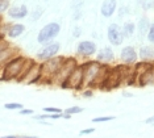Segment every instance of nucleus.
I'll list each match as a JSON object with an SVG mask.
<instances>
[{
    "label": "nucleus",
    "instance_id": "nucleus-1",
    "mask_svg": "<svg viewBox=\"0 0 154 138\" xmlns=\"http://www.w3.org/2000/svg\"><path fill=\"white\" fill-rule=\"evenodd\" d=\"M63 59H65V57L57 55V57H53V58H50V59H46V61H44V62H40L41 75H42L41 83L49 84V86L53 84V79H54V76L57 75L59 66L62 65Z\"/></svg>",
    "mask_w": 154,
    "mask_h": 138
},
{
    "label": "nucleus",
    "instance_id": "nucleus-2",
    "mask_svg": "<svg viewBox=\"0 0 154 138\" xmlns=\"http://www.w3.org/2000/svg\"><path fill=\"white\" fill-rule=\"evenodd\" d=\"M25 58L26 57L19 54L7 63L3 67L2 72H0V82H12V80H16V78L20 74V70H21V67L24 65Z\"/></svg>",
    "mask_w": 154,
    "mask_h": 138
},
{
    "label": "nucleus",
    "instance_id": "nucleus-3",
    "mask_svg": "<svg viewBox=\"0 0 154 138\" xmlns=\"http://www.w3.org/2000/svg\"><path fill=\"white\" fill-rule=\"evenodd\" d=\"M83 74H85V62L79 63L76 69L59 87L63 90H74L78 92L83 91Z\"/></svg>",
    "mask_w": 154,
    "mask_h": 138
},
{
    "label": "nucleus",
    "instance_id": "nucleus-4",
    "mask_svg": "<svg viewBox=\"0 0 154 138\" xmlns=\"http://www.w3.org/2000/svg\"><path fill=\"white\" fill-rule=\"evenodd\" d=\"M78 65H79V61L75 58V57H65L62 65L59 66V70H58L57 75H55L54 79H53V84L61 86V84L70 76V74L76 69V66Z\"/></svg>",
    "mask_w": 154,
    "mask_h": 138
},
{
    "label": "nucleus",
    "instance_id": "nucleus-5",
    "mask_svg": "<svg viewBox=\"0 0 154 138\" xmlns=\"http://www.w3.org/2000/svg\"><path fill=\"white\" fill-rule=\"evenodd\" d=\"M61 32V25L58 23H49L44 28H41V30L38 32L37 36V42L40 45H49L54 41V38L59 34Z\"/></svg>",
    "mask_w": 154,
    "mask_h": 138
},
{
    "label": "nucleus",
    "instance_id": "nucleus-6",
    "mask_svg": "<svg viewBox=\"0 0 154 138\" xmlns=\"http://www.w3.org/2000/svg\"><path fill=\"white\" fill-rule=\"evenodd\" d=\"M101 67V63L97 62L96 59H88L85 62V74H83V90L88 88L92 83V80L95 79L96 74L99 72Z\"/></svg>",
    "mask_w": 154,
    "mask_h": 138
},
{
    "label": "nucleus",
    "instance_id": "nucleus-7",
    "mask_svg": "<svg viewBox=\"0 0 154 138\" xmlns=\"http://www.w3.org/2000/svg\"><path fill=\"white\" fill-rule=\"evenodd\" d=\"M120 86H122L120 72H119V70L116 69V66L111 67L109 72H108V75L106 78V80H104L103 86L100 87V90L101 91H112V90H115V88H119Z\"/></svg>",
    "mask_w": 154,
    "mask_h": 138
},
{
    "label": "nucleus",
    "instance_id": "nucleus-8",
    "mask_svg": "<svg viewBox=\"0 0 154 138\" xmlns=\"http://www.w3.org/2000/svg\"><path fill=\"white\" fill-rule=\"evenodd\" d=\"M59 50H61V45L58 42H51L49 45H45L40 50L37 51V59L40 62H44L46 59H50L53 57H57Z\"/></svg>",
    "mask_w": 154,
    "mask_h": 138
},
{
    "label": "nucleus",
    "instance_id": "nucleus-9",
    "mask_svg": "<svg viewBox=\"0 0 154 138\" xmlns=\"http://www.w3.org/2000/svg\"><path fill=\"white\" fill-rule=\"evenodd\" d=\"M97 53V46L94 41H80L76 46V54L82 58H91V57L96 55Z\"/></svg>",
    "mask_w": 154,
    "mask_h": 138
},
{
    "label": "nucleus",
    "instance_id": "nucleus-10",
    "mask_svg": "<svg viewBox=\"0 0 154 138\" xmlns=\"http://www.w3.org/2000/svg\"><path fill=\"white\" fill-rule=\"evenodd\" d=\"M107 38L111 45L120 46L122 44V41L125 40L124 36H122L121 26L119 25V24H111L107 29Z\"/></svg>",
    "mask_w": 154,
    "mask_h": 138
},
{
    "label": "nucleus",
    "instance_id": "nucleus-11",
    "mask_svg": "<svg viewBox=\"0 0 154 138\" xmlns=\"http://www.w3.org/2000/svg\"><path fill=\"white\" fill-rule=\"evenodd\" d=\"M120 59H121V63H124V65L133 66L136 62L138 61V53L131 45L124 46L120 51Z\"/></svg>",
    "mask_w": 154,
    "mask_h": 138
},
{
    "label": "nucleus",
    "instance_id": "nucleus-12",
    "mask_svg": "<svg viewBox=\"0 0 154 138\" xmlns=\"http://www.w3.org/2000/svg\"><path fill=\"white\" fill-rule=\"evenodd\" d=\"M19 54H21V53H20V49L16 48V46H12V45H9L8 48H5L4 50L0 53V72H2L3 67H4L7 63L11 61V59L15 58V57H17Z\"/></svg>",
    "mask_w": 154,
    "mask_h": 138
},
{
    "label": "nucleus",
    "instance_id": "nucleus-13",
    "mask_svg": "<svg viewBox=\"0 0 154 138\" xmlns=\"http://www.w3.org/2000/svg\"><path fill=\"white\" fill-rule=\"evenodd\" d=\"M41 79H42V75H41V66H40V63L38 62H36L34 63V66L29 70V72L26 74V76L24 78L23 83L32 86V84L41 83Z\"/></svg>",
    "mask_w": 154,
    "mask_h": 138
},
{
    "label": "nucleus",
    "instance_id": "nucleus-14",
    "mask_svg": "<svg viewBox=\"0 0 154 138\" xmlns=\"http://www.w3.org/2000/svg\"><path fill=\"white\" fill-rule=\"evenodd\" d=\"M111 67H112L111 65H103V63H101V67H100L99 72L96 74L95 79L92 80V83H91V86L88 88H91V90H100V87L103 86V83H104V80H106L108 72H109Z\"/></svg>",
    "mask_w": 154,
    "mask_h": 138
},
{
    "label": "nucleus",
    "instance_id": "nucleus-15",
    "mask_svg": "<svg viewBox=\"0 0 154 138\" xmlns=\"http://www.w3.org/2000/svg\"><path fill=\"white\" fill-rule=\"evenodd\" d=\"M96 61L103 63V65H109L115 61V53L111 46H104L103 49L97 50L96 53Z\"/></svg>",
    "mask_w": 154,
    "mask_h": 138
},
{
    "label": "nucleus",
    "instance_id": "nucleus-16",
    "mask_svg": "<svg viewBox=\"0 0 154 138\" xmlns=\"http://www.w3.org/2000/svg\"><path fill=\"white\" fill-rule=\"evenodd\" d=\"M7 13H8V17H11V19H13V20L25 19V17L28 16V7L25 4L9 7V9L7 11Z\"/></svg>",
    "mask_w": 154,
    "mask_h": 138
},
{
    "label": "nucleus",
    "instance_id": "nucleus-17",
    "mask_svg": "<svg viewBox=\"0 0 154 138\" xmlns=\"http://www.w3.org/2000/svg\"><path fill=\"white\" fill-rule=\"evenodd\" d=\"M116 8H117V2L116 0H104L101 3V7H100V13L103 17H111L116 12Z\"/></svg>",
    "mask_w": 154,
    "mask_h": 138
},
{
    "label": "nucleus",
    "instance_id": "nucleus-18",
    "mask_svg": "<svg viewBox=\"0 0 154 138\" xmlns=\"http://www.w3.org/2000/svg\"><path fill=\"white\" fill-rule=\"evenodd\" d=\"M137 86L138 87H146V86H154V69L141 74L137 76Z\"/></svg>",
    "mask_w": 154,
    "mask_h": 138
},
{
    "label": "nucleus",
    "instance_id": "nucleus-19",
    "mask_svg": "<svg viewBox=\"0 0 154 138\" xmlns=\"http://www.w3.org/2000/svg\"><path fill=\"white\" fill-rule=\"evenodd\" d=\"M138 59L141 61L154 62V46L152 45H143L138 50Z\"/></svg>",
    "mask_w": 154,
    "mask_h": 138
},
{
    "label": "nucleus",
    "instance_id": "nucleus-20",
    "mask_svg": "<svg viewBox=\"0 0 154 138\" xmlns=\"http://www.w3.org/2000/svg\"><path fill=\"white\" fill-rule=\"evenodd\" d=\"M37 61L36 59H32V58H25V61H24V65L21 67V70H20V74L17 75L16 80L15 82H19V83H23L24 78L26 76V74L29 72V70L32 69V67L34 66V63H36Z\"/></svg>",
    "mask_w": 154,
    "mask_h": 138
},
{
    "label": "nucleus",
    "instance_id": "nucleus-21",
    "mask_svg": "<svg viewBox=\"0 0 154 138\" xmlns=\"http://www.w3.org/2000/svg\"><path fill=\"white\" fill-rule=\"evenodd\" d=\"M24 32H25V25H24V24H20V23L11 24V26H9L8 30H7L5 36L8 38H17V37L21 36Z\"/></svg>",
    "mask_w": 154,
    "mask_h": 138
},
{
    "label": "nucleus",
    "instance_id": "nucleus-22",
    "mask_svg": "<svg viewBox=\"0 0 154 138\" xmlns=\"http://www.w3.org/2000/svg\"><path fill=\"white\" fill-rule=\"evenodd\" d=\"M133 69H134L136 75H141V74L149 71V70L154 69V62H149V61H137L133 65Z\"/></svg>",
    "mask_w": 154,
    "mask_h": 138
},
{
    "label": "nucleus",
    "instance_id": "nucleus-23",
    "mask_svg": "<svg viewBox=\"0 0 154 138\" xmlns=\"http://www.w3.org/2000/svg\"><path fill=\"white\" fill-rule=\"evenodd\" d=\"M150 28V21L148 17H142V19H140L137 26H136V29L138 32V36L140 37H143L148 34V30Z\"/></svg>",
    "mask_w": 154,
    "mask_h": 138
},
{
    "label": "nucleus",
    "instance_id": "nucleus-24",
    "mask_svg": "<svg viewBox=\"0 0 154 138\" xmlns=\"http://www.w3.org/2000/svg\"><path fill=\"white\" fill-rule=\"evenodd\" d=\"M121 32H122L124 38H131L136 32V25L132 21H127V23H124V25L121 26Z\"/></svg>",
    "mask_w": 154,
    "mask_h": 138
},
{
    "label": "nucleus",
    "instance_id": "nucleus-25",
    "mask_svg": "<svg viewBox=\"0 0 154 138\" xmlns=\"http://www.w3.org/2000/svg\"><path fill=\"white\" fill-rule=\"evenodd\" d=\"M44 11L45 9L42 8V7H36V8L33 9V12L30 13V21H37L41 16H42Z\"/></svg>",
    "mask_w": 154,
    "mask_h": 138
},
{
    "label": "nucleus",
    "instance_id": "nucleus-26",
    "mask_svg": "<svg viewBox=\"0 0 154 138\" xmlns=\"http://www.w3.org/2000/svg\"><path fill=\"white\" fill-rule=\"evenodd\" d=\"M4 108L9 109V111H20V109H23V105L20 103H7L4 104Z\"/></svg>",
    "mask_w": 154,
    "mask_h": 138
},
{
    "label": "nucleus",
    "instance_id": "nucleus-27",
    "mask_svg": "<svg viewBox=\"0 0 154 138\" xmlns=\"http://www.w3.org/2000/svg\"><path fill=\"white\" fill-rule=\"evenodd\" d=\"M9 7H11L9 0H0V16L4 12H7V11L9 9Z\"/></svg>",
    "mask_w": 154,
    "mask_h": 138
},
{
    "label": "nucleus",
    "instance_id": "nucleus-28",
    "mask_svg": "<svg viewBox=\"0 0 154 138\" xmlns=\"http://www.w3.org/2000/svg\"><path fill=\"white\" fill-rule=\"evenodd\" d=\"M80 112H83V108L82 107H70V108H67V109H65L63 111V113H67V115H78V113H80Z\"/></svg>",
    "mask_w": 154,
    "mask_h": 138
},
{
    "label": "nucleus",
    "instance_id": "nucleus-29",
    "mask_svg": "<svg viewBox=\"0 0 154 138\" xmlns=\"http://www.w3.org/2000/svg\"><path fill=\"white\" fill-rule=\"evenodd\" d=\"M146 38L150 44H154V23L150 24V28L148 30V34H146Z\"/></svg>",
    "mask_w": 154,
    "mask_h": 138
},
{
    "label": "nucleus",
    "instance_id": "nucleus-30",
    "mask_svg": "<svg viewBox=\"0 0 154 138\" xmlns=\"http://www.w3.org/2000/svg\"><path fill=\"white\" fill-rule=\"evenodd\" d=\"M9 45H11V44H9V41L5 38V36H2V37H0V53L4 50L5 48H8Z\"/></svg>",
    "mask_w": 154,
    "mask_h": 138
},
{
    "label": "nucleus",
    "instance_id": "nucleus-31",
    "mask_svg": "<svg viewBox=\"0 0 154 138\" xmlns=\"http://www.w3.org/2000/svg\"><path fill=\"white\" fill-rule=\"evenodd\" d=\"M115 120L113 116H103V117H95L92 120V122H106V121H112Z\"/></svg>",
    "mask_w": 154,
    "mask_h": 138
},
{
    "label": "nucleus",
    "instance_id": "nucleus-32",
    "mask_svg": "<svg viewBox=\"0 0 154 138\" xmlns=\"http://www.w3.org/2000/svg\"><path fill=\"white\" fill-rule=\"evenodd\" d=\"M44 112H46V113H62L63 111L59 108H55V107H45Z\"/></svg>",
    "mask_w": 154,
    "mask_h": 138
},
{
    "label": "nucleus",
    "instance_id": "nucleus-33",
    "mask_svg": "<svg viewBox=\"0 0 154 138\" xmlns=\"http://www.w3.org/2000/svg\"><path fill=\"white\" fill-rule=\"evenodd\" d=\"M82 96L86 97V99H90L94 96V90H91V88H85V90L82 91Z\"/></svg>",
    "mask_w": 154,
    "mask_h": 138
},
{
    "label": "nucleus",
    "instance_id": "nucleus-34",
    "mask_svg": "<svg viewBox=\"0 0 154 138\" xmlns=\"http://www.w3.org/2000/svg\"><path fill=\"white\" fill-rule=\"evenodd\" d=\"M19 113L21 116H33L34 111H33V109H29V108H23V109H20Z\"/></svg>",
    "mask_w": 154,
    "mask_h": 138
},
{
    "label": "nucleus",
    "instance_id": "nucleus-35",
    "mask_svg": "<svg viewBox=\"0 0 154 138\" xmlns=\"http://www.w3.org/2000/svg\"><path fill=\"white\" fill-rule=\"evenodd\" d=\"M80 34H82V29H80V26H75L74 30H72V37L78 38V37H80Z\"/></svg>",
    "mask_w": 154,
    "mask_h": 138
},
{
    "label": "nucleus",
    "instance_id": "nucleus-36",
    "mask_svg": "<svg viewBox=\"0 0 154 138\" xmlns=\"http://www.w3.org/2000/svg\"><path fill=\"white\" fill-rule=\"evenodd\" d=\"M94 132H95L94 128H88V129H85V130H80L79 136H86V134H90V133H94Z\"/></svg>",
    "mask_w": 154,
    "mask_h": 138
},
{
    "label": "nucleus",
    "instance_id": "nucleus-37",
    "mask_svg": "<svg viewBox=\"0 0 154 138\" xmlns=\"http://www.w3.org/2000/svg\"><path fill=\"white\" fill-rule=\"evenodd\" d=\"M122 96H125V97H132L133 94H131V92H128V91H122Z\"/></svg>",
    "mask_w": 154,
    "mask_h": 138
},
{
    "label": "nucleus",
    "instance_id": "nucleus-38",
    "mask_svg": "<svg viewBox=\"0 0 154 138\" xmlns=\"http://www.w3.org/2000/svg\"><path fill=\"white\" fill-rule=\"evenodd\" d=\"M146 124H154V116H152V117H149V118H146Z\"/></svg>",
    "mask_w": 154,
    "mask_h": 138
},
{
    "label": "nucleus",
    "instance_id": "nucleus-39",
    "mask_svg": "<svg viewBox=\"0 0 154 138\" xmlns=\"http://www.w3.org/2000/svg\"><path fill=\"white\" fill-rule=\"evenodd\" d=\"M62 118H66V120H70V118H71V115H67V113H63V116H62Z\"/></svg>",
    "mask_w": 154,
    "mask_h": 138
},
{
    "label": "nucleus",
    "instance_id": "nucleus-40",
    "mask_svg": "<svg viewBox=\"0 0 154 138\" xmlns=\"http://www.w3.org/2000/svg\"><path fill=\"white\" fill-rule=\"evenodd\" d=\"M17 138H37V137H33V136H17Z\"/></svg>",
    "mask_w": 154,
    "mask_h": 138
},
{
    "label": "nucleus",
    "instance_id": "nucleus-41",
    "mask_svg": "<svg viewBox=\"0 0 154 138\" xmlns=\"http://www.w3.org/2000/svg\"><path fill=\"white\" fill-rule=\"evenodd\" d=\"M0 138H17V136H5V137H0Z\"/></svg>",
    "mask_w": 154,
    "mask_h": 138
},
{
    "label": "nucleus",
    "instance_id": "nucleus-42",
    "mask_svg": "<svg viewBox=\"0 0 154 138\" xmlns=\"http://www.w3.org/2000/svg\"><path fill=\"white\" fill-rule=\"evenodd\" d=\"M2 25H3V17L0 16V28H2Z\"/></svg>",
    "mask_w": 154,
    "mask_h": 138
},
{
    "label": "nucleus",
    "instance_id": "nucleus-43",
    "mask_svg": "<svg viewBox=\"0 0 154 138\" xmlns=\"http://www.w3.org/2000/svg\"><path fill=\"white\" fill-rule=\"evenodd\" d=\"M2 36H5V34H3V33H0V37H2Z\"/></svg>",
    "mask_w": 154,
    "mask_h": 138
},
{
    "label": "nucleus",
    "instance_id": "nucleus-44",
    "mask_svg": "<svg viewBox=\"0 0 154 138\" xmlns=\"http://www.w3.org/2000/svg\"><path fill=\"white\" fill-rule=\"evenodd\" d=\"M45 2H48V0H45Z\"/></svg>",
    "mask_w": 154,
    "mask_h": 138
}]
</instances>
